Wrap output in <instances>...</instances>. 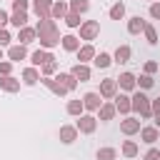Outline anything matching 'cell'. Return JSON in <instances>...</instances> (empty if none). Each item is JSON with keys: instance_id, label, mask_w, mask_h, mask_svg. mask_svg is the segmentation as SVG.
I'll list each match as a JSON object with an SVG mask.
<instances>
[{"instance_id": "6da1fadb", "label": "cell", "mask_w": 160, "mask_h": 160, "mask_svg": "<svg viewBox=\"0 0 160 160\" xmlns=\"http://www.w3.org/2000/svg\"><path fill=\"white\" fill-rule=\"evenodd\" d=\"M35 30H38V40H40V48L42 50H50V48H55V45H60V30H58V25H55V20L50 18V20H38V25H35Z\"/></svg>"}, {"instance_id": "7a4b0ae2", "label": "cell", "mask_w": 160, "mask_h": 160, "mask_svg": "<svg viewBox=\"0 0 160 160\" xmlns=\"http://www.w3.org/2000/svg\"><path fill=\"white\" fill-rule=\"evenodd\" d=\"M132 112H138L140 118H152V108H150V98L142 92V90H138V92H132Z\"/></svg>"}, {"instance_id": "3957f363", "label": "cell", "mask_w": 160, "mask_h": 160, "mask_svg": "<svg viewBox=\"0 0 160 160\" xmlns=\"http://www.w3.org/2000/svg\"><path fill=\"white\" fill-rule=\"evenodd\" d=\"M98 35H100V22L98 20H82V25H80V40L90 42Z\"/></svg>"}, {"instance_id": "277c9868", "label": "cell", "mask_w": 160, "mask_h": 160, "mask_svg": "<svg viewBox=\"0 0 160 160\" xmlns=\"http://www.w3.org/2000/svg\"><path fill=\"white\" fill-rule=\"evenodd\" d=\"M100 98H105V100H115V95H118V80L115 78H105V80H100Z\"/></svg>"}, {"instance_id": "5b68a950", "label": "cell", "mask_w": 160, "mask_h": 160, "mask_svg": "<svg viewBox=\"0 0 160 160\" xmlns=\"http://www.w3.org/2000/svg\"><path fill=\"white\" fill-rule=\"evenodd\" d=\"M75 128H78V132L90 135V132H95V128H98V118H95V115H80L78 122H75Z\"/></svg>"}, {"instance_id": "8992f818", "label": "cell", "mask_w": 160, "mask_h": 160, "mask_svg": "<svg viewBox=\"0 0 160 160\" xmlns=\"http://www.w3.org/2000/svg\"><path fill=\"white\" fill-rule=\"evenodd\" d=\"M52 2L55 0H32V12L38 15V20H50Z\"/></svg>"}, {"instance_id": "52a82bcc", "label": "cell", "mask_w": 160, "mask_h": 160, "mask_svg": "<svg viewBox=\"0 0 160 160\" xmlns=\"http://www.w3.org/2000/svg\"><path fill=\"white\" fill-rule=\"evenodd\" d=\"M140 130H142V125H140L138 118L128 115L125 120H120V132H122V135H135V132H140Z\"/></svg>"}, {"instance_id": "ba28073f", "label": "cell", "mask_w": 160, "mask_h": 160, "mask_svg": "<svg viewBox=\"0 0 160 160\" xmlns=\"http://www.w3.org/2000/svg\"><path fill=\"white\" fill-rule=\"evenodd\" d=\"M82 105H85V110H88V112H98V110H100V105H102L100 92H85V95H82Z\"/></svg>"}, {"instance_id": "9c48e42d", "label": "cell", "mask_w": 160, "mask_h": 160, "mask_svg": "<svg viewBox=\"0 0 160 160\" xmlns=\"http://www.w3.org/2000/svg\"><path fill=\"white\" fill-rule=\"evenodd\" d=\"M112 102H115V110H118L120 115L128 118V115L132 112V100H130V95H122V92H120V95H115Z\"/></svg>"}, {"instance_id": "30bf717a", "label": "cell", "mask_w": 160, "mask_h": 160, "mask_svg": "<svg viewBox=\"0 0 160 160\" xmlns=\"http://www.w3.org/2000/svg\"><path fill=\"white\" fill-rule=\"evenodd\" d=\"M115 80H118V88H120V90H128V92H130V90L138 88V78H135L132 72H128V70L120 72V78H115Z\"/></svg>"}, {"instance_id": "8fae6325", "label": "cell", "mask_w": 160, "mask_h": 160, "mask_svg": "<svg viewBox=\"0 0 160 160\" xmlns=\"http://www.w3.org/2000/svg\"><path fill=\"white\" fill-rule=\"evenodd\" d=\"M35 40H38V30H35V28H28V25H25V28L18 30V42H20V45H30V42H35Z\"/></svg>"}, {"instance_id": "7c38bea8", "label": "cell", "mask_w": 160, "mask_h": 160, "mask_svg": "<svg viewBox=\"0 0 160 160\" xmlns=\"http://www.w3.org/2000/svg\"><path fill=\"white\" fill-rule=\"evenodd\" d=\"M25 58H28V48H25V45L18 42V45H10V48H8V60H10V62H20V60H25Z\"/></svg>"}, {"instance_id": "4fadbf2b", "label": "cell", "mask_w": 160, "mask_h": 160, "mask_svg": "<svg viewBox=\"0 0 160 160\" xmlns=\"http://www.w3.org/2000/svg\"><path fill=\"white\" fill-rule=\"evenodd\" d=\"M130 55H132L130 45H118V48H115V52H112V62L125 65V62H130Z\"/></svg>"}, {"instance_id": "5bb4252c", "label": "cell", "mask_w": 160, "mask_h": 160, "mask_svg": "<svg viewBox=\"0 0 160 160\" xmlns=\"http://www.w3.org/2000/svg\"><path fill=\"white\" fill-rule=\"evenodd\" d=\"M50 58H55V55H52L50 50H42V48L35 50V52H30V62H32V68H42Z\"/></svg>"}, {"instance_id": "9a60e30c", "label": "cell", "mask_w": 160, "mask_h": 160, "mask_svg": "<svg viewBox=\"0 0 160 160\" xmlns=\"http://www.w3.org/2000/svg\"><path fill=\"white\" fill-rule=\"evenodd\" d=\"M80 82H88L90 78H92V70H90V65H85V62H75L72 65V70H70Z\"/></svg>"}, {"instance_id": "2e32d148", "label": "cell", "mask_w": 160, "mask_h": 160, "mask_svg": "<svg viewBox=\"0 0 160 160\" xmlns=\"http://www.w3.org/2000/svg\"><path fill=\"white\" fill-rule=\"evenodd\" d=\"M55 80H58L68 92H72V90L78 88V78H75L72 72H58V75H55Z\"/></svg>"}, {"instance_id": "e0dca14e", "label": "cell", "mask_w": 160, "mask_h": 160, "mask_svg": "<svg viewBox=\"0 0 160 160\" xmlns=\"http://www.w3.org/2000/svg\"><path fill=\"white\" fill-rule=\"evenodd\" d=\"M140 138H142V142H148V145H155V142L160 140V130H158L155 125H145V128L140 130Z\"/></svg>"}, {"instance_id": "ac0fdd59", "label": "cell", "mask_w": 160, "mask_h": 160, "mask_svg": "<svg viewBox=\"0 0 160 160\" xmlns=\"http://www.w3.org/2000/svg\"><path fill=\"white\" fill-rule=\"evenodd\" d=\"M75 55H78V62H85V65H88L90 60H95L98 52H95V48H92L90 42H85V45H80V50H78Z\"/></svg>"}, {"instance_id": "d6986e66", "label": "cell", "mask_w": 160, "mask_h": 160, "mask_svg": "<svg viewBox=\"0 0 160 160\" xmlns=\"http://www.w3.org/2000/svg\"><path fill=\"white\" fill-rule=\"evenodd\" d=\"M58 135H60V142L70 145V142H75V140H78V128H75V125H62Z\"/></svg>"}, {"instance_id": "ffe728a7", "label": "cell", "mask_w": 160, "mask_h": 160, "mask_svg": "<svg viewBox=\"0 0 160 160\" xmlns=\"http://www.w3.org/2000/svg\"><path fill=\"white\" fill-rule=\"evenodd\" d=\"M68 12H70V2L55 0V2H52V12H50V18H52V20H62Z\"/></svg>"}, {"instance_id": "44dd1931", "label": "cell", "mask_w": 160, "mask_h": 160, "mask_svg": "<svg viewBox=\"0 0 160 160\" xmlns=\"http://www.w3.org/2000/svg\"><path fill=\"white\" fill-rule=\"evenodd\" d=\"M145 25H148V20H142L140 15H132V18L128 20V32H130V35H140V32L145 30Z\"/></svg>"}, {"instance_id": "7402d4cb", "label": "cell", "mask_w": 160, "mask_h": 160, "mask_svg": "<svg viewBox=\"0 0 160 160\" xmlns=\"http://www.w3.org/2000/svg\"><path fill=\"white\" fill-rule=\"evenodd\" d=\"M60 45H62L68 52H78V50H80V38H78V35H72V32H68V35H62Z\"/></svg>"}, {"instance_id": "603a6c76", "label": "cell", "mask_w": 160, "mask_h": 160, "mask_svg": "<svg viewBox=\"0 0 160 160\" xmlns=\"http://www.w3.org/2000/svg\"><path fill=\"white\" fill-rule=\"evenodd\" d=\"M40 82H42V85H45L48 90H52V92H55L58 98H62V95H68V90H65V88H62V85H60V82H58L55 78H40Z\"/></svg>"}, {"instance_id": "cb8c5ba5", "label": "cell", "mask_w": 160, "mask_h": 160, "mask_svg": "<svg viewBox=\"0 0 160 160\" xmlns=\"http://www.w3.org/2000/svg\"><path fill=\"white\" fill-rule=\"evenodd\" d=\"M115 102H102L100 105V110H98V120H102V122H108V120H112L115 118Z\"/></svg>"}, {"instance_id": "d4e9b609", "label": "cell", "mask_w": 160, "mask_h": 160, "mask_svg": "<svg viewBox=\"0 0 160 160\" xmlns=\"http://www.w3.org/2000/svg\"><path fill=\"white\" fill-rule=\"evenodd\" d=\"M0 88H2L5 92H18V90H20V80L12 78V75H5V78H0Z\"/></svg>"}, {"instance_id": "484cf974", "label": "cell", "mask_w": 160, "mask_h": 160, "mask_svg": "<svg viewBox=\"0 0 160 160\" xmlns=\"http://www.w3.org/2000/svg\"><path fill=\"white\" fill-rule=\"evenodd\" d=\"M22 82L25 85H35V82H40V72H38V68H25L22 70Z\"/></svg>"}, {"instance_id": "4316f807", "label": "cell", "mask_w": 160, "mask_h": 160, "mask_svg": "<svg viewBox=\"0 0 160 160\" xmlns=\"http://www.w3.org/2000/svg\"><path fill=\"white\" fill-rule=\"evenodd\" d=\"M92 65H95V68H100V70H105V68H110V65H112V55H110V52H98V55H95V60H92Z\"/></svg>"}, {"instance_id": "83f0119b", "label": "cell", "mask_w": 160, "mask_h": 160, "mask_svg": "<svg viewBox=\"0 0 160 160\" xmlns=\"http://www.w3.org/2000/svg\"><path fill=\"white\" fill-rule=\"evenodd\" d=\"M88 10H90V0H70V12L85 15Z\"/></svg>"}, {"instance_id": "f1b7e54d", "label": "cell", "mask_w": 160, "mask_h": 160, "mask_svg": "<svg viewBox=\"0 0 160 160\" xmlns=\"http://www.w3.org/2000/svg\"><path fill=\"white\" fill-rule=\"evenodd\" d=\"M68 115H75V118L85 115V105H82V100H80V98H78V100H70V102H68Z\"/></svg>"}, {"instance_id": "f546056e", "label": "cell", "mask_w": 160, "mask_h": 160, "mask_svg": "<svg viewBox=\"0 0 160 160\" xmlns=\"http://www.w3.org/2000/svg\"><path fill=\"white\" fill-rule=\"evenodd\" d=\"M28 20H30V18H28V12H12V15H10V25H12V28H18V30H20V28H25V25H28Z\"/></svg>"}, {"instance_id": "4dcf8cb0", "label": "cell", "mask_w": 160, "mask_h": 160, "mask_svg": "<svg viewBox=\"0 0 160 160\" xmlns=\"http://www.w3.org/2000/svg\"><path fill=\"white\" fill-rule=\"evenodd\" d=\"M108 15H110V20H122V18H125V2H120V0H118V2L110 8V12H108Z\"/></svg>"}, {"instance_id": "1f68e13d", "label": "cell", "mask_w": 160, "mask_h": 160, "mask_svg": "<svg viewBox=\"0 0 160 160\" xmlns=\"http://www.w3.org/2000/svg\"><path fill=\"white\" fill-rule=\"evenodd\" d=\"M58 68H60V65H58V60H55V58H50V60L40 68V70H42V78H52V75L58 72Z\"/></svg>"}, {"instance_id": "d6a6232c", "label": "cell", "mask_w": 160, "mask_h": 160, "mask_svg": "<svg viewBox=\"0 0 160 160\" xmlns=\"http://www.w3.org/2000/svg\"><path fill=\"white\" fill-rule=\"evenodd\" d=\"M138 152H140V148H138L135 140H125V142H122V155H125V158H135Z\"/></svg>"}, {"instance_id": "836d02e7", "label": "cell", "mask_w": 160, "mask_h": 160, "mask_svg": "<svg viewBox=\"0 0 160 160\" xmlns=\"http://www.w3.org/2000/svg\"><path fill=\"white\" fill-rule=\"evenodd\" d=\"M95 158H98V160H115V158H118V150H115V148H100V150L95 152Z\"/></svg>"}, {"instance_id": "e575fe53", "label": "cell", "mask_w": 160, "mask_h": 160, "mask_svg": "<svg viewBox=\"0 0 160 160\" xmlns=\"http://www.w3.org/2000/svg\"><path fill=\"white\" fill-rule=\"evenodd\" d=\"M142 32H145V40H148L150 45H158V30H155V25H150V22H148Z\"/></svg>"}, {"instance_id": "d590c367", "label": "cell", "mask_w": 160, "mask_h": 160, "mask_svg": "<svg viewBox=\"0 0 160 160\" xmlns=\"http://www.w3.org/2000/svg\"><path fill=\"white\" fill-rule=\"evenodd\" d=\"M62 22H65L68 28H80V25H82V20H80V15H75V12H68V15L62 18Z\"/></svg>"}, {"instance_id": "8d00e7d4", "label": "cell", "mask_w": 160, "mask_h": 160, "mask_svg": "<svg viewBox=\"0 0 160 160\" xmlns=\"http://www.w3.org/2000/svg\"><path fill=\"white\" fill-rule=\"evenodd\" d=\"M138 85H140V90H150V88L155 85V80H152V75H145V72H142V75L138 78Z\"/></svg>"}, {"instance_id": "74e56055", "label": "cell", "mask_w": 160, "mask_h": 160, "mask_svg": "<svg viewBox=\"0 0 160 160\" xmlns=\"http://www.w3.org/2000/svg\"><path fill=\"white\" fill-rule=\"evenodd\" d=\"M30 2L28 0H12V12H28Z\"/></svg>"}, {"instance_id": "f35d334b", "label": "cell", "mask_w": 160, "mask_h": 160, "mask_svg": "<svg viewBox=\"0 0 160 160\" xmlns=\"http://www.w3.org/2000/svg\"><path fill=\"white\" fill-rule=\"evenodd\" d=\"M142 70H145V75H152V72H158V70H160V65H158V62H155V60H148V62H145V68H142Z\"/></svg>"}, {"instance_id": "ab89813d", "label": "cell", "mask_w": 160, "mask_h": 160, "mask_svg": "<svg viewBox=\"0 0 160 160\" xmlns=\"http://www.w3.org/2000/svg\"><path fill=\"white\" fill-rule=\"evenodd\" d=\"M142 160H160V148H150V150L142 155Z\"/></svg>"}, {"instance_id": "60d3db41", "label": "cell", "mask_w": 160, "mask_h": 160, "mask_svg": "<svg viewBox=\"0 0 160 160\" xmlns=\"http://www.w3.org/2000/svg\"><path fill=\"white\" fill-rule=\"evenodd\" d=\"M10 40H12V38H10V32H8L5 28H0V48H8V45H10Z\"/></svg>"}, {"instance_id": "b9f144b4", "label": "cell", "mask_w": 160, "mask_h": 160, "mask_svg": "<svg viewBox=\"0 0 160 160\" xmlns=\"http://www.w3.org/2000/svg\"><path fill=\"white\" fill-rule=\"evenodd\" d=\"M150 18H152V20H160V0L150 2Z\"/></svg>"}, {"instance_id": "7bdbcfd3", "label": "cell", "mask_w": 160, "mask_h": 160, "mask_svg": "<svg viewBox=\"0 0 160 160\" xmlns=\"http://www.w3.org/2000/svg\"><path fill=\"white\" fill-rule=\"evenodd\" d=\"M10 72H12V62H10V60H2V62H0V75L5 78V75H10Z\"/></svg>"}, {"instance_id": "ee69618b", "label": "cell", "mask_w": 160, "mask_h": 160, "mask_svg": "<svg viewBox=\"0 0 160 160\" xmlns=\"http://www.w3.org/2000/svg\"><path fill=\"white\" fill-rule=\"evenodd\" d=\"M150 108H152V115L158 118V115H160V98H155V100H150Z\"/></svg>"}, {"instance_id": "f6af8a7d", "label": "cell", "mask_w": 160, "mask_h": 160, "mask_svg": "<svg viewBox=\"0 0 160 160\" xmlns=\"http://www.w3.org/2000/svg\"><path fill=\"white\" fill-rule=\"evenodd\" d=\"M8 22H10V15H8L5 10H0V28H5Z\"/></svg>"}, {"instance_id": "bcb514c9", "label": "cell", "mask_w": 160, "mask_h": 160, "mask_svg": "<svg viewBox=\"0 0 160 160\" xmlns=\"http://www.w3.org/2000/svg\"><path fill=\"white\" fill-rule=\"evenodd\" d=\"M155 128H158V130H160V115H158V118H155Z\"/></svg>"}, {"instance_id": "7dc6e473", "label": "cell", "mask_w": 160, "mask_h": 160, "mask_svg": "<svg viewBox=\"0 0 160 160\" xmlns=\"http://www.w3.org/2000/svg\"><path fill=\"white\" fill-rule=\"evenodd\" d=\"M2 60H5V52H2V48H0V62H2Z\"/></svg>"}, {"instance_id": "c3c4849f", "label": "cell", "mask_w": 160, "mask_h": 160, "mask_svg": "<svg viewBox=\"0 0 160 160\" xmlns=\"http://www.w3.org/2000/svg\"><path fill=\"white\" fill-rule=\"evenodd\" d=\"M150 2H155V0H150Z\"/></svg>"}]
</instances>
